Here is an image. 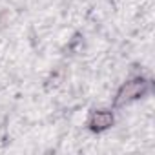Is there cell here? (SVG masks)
<instances>
[{
    "label": "cell",
    "instance_id": "obj_1",
    "mask_svg": "<svg viewBox=\"0 0 155 155\" xmlns=\"http://www.w3.org/2000/svg\"><path fill=\"white\" fill-rule=\"evenodd\" d=\"M151 90V82L144 77H135V79L126 81L115 93L113 99V106H126L133 101L142 99L144 95H148Z\"/></svg>",
    "mask_w": 155,
    "mask_h": 155
},
{
    "label": "cell",
    "instance_id": "obj_2",
    "mask_svg": "<svg viewBox=\"0 0 155 155\" xmlns=\"http://www.w3.org/2000/svg\"><path fill=\"white\" fill-rule=\"evenodd\" d=\"M113 122H115V117H113L111 110H95L90 113L86 126L93 133H102V131L110 130L113 126Z\"/></svg>",
    "mask_w": 155,
    "mask_h": 155
}]
</instances>
